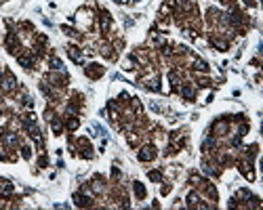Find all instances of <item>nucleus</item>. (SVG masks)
<instances>
[{"instance_id":"f257e3e1","label":"nucleus","mask_w":263,"mask_h":210,"mask_svg":"<svg viewBox=\"0 0 263 210\" xmlns=\"http://www.w3.org/2000/svg\"><path fill=\"white\" fill-rule=\"evenodd\" d=\"M139 158H141V160H152V158H154V149H152V147L143 149V153H141Z\"/></svg>"}]
</instances>
